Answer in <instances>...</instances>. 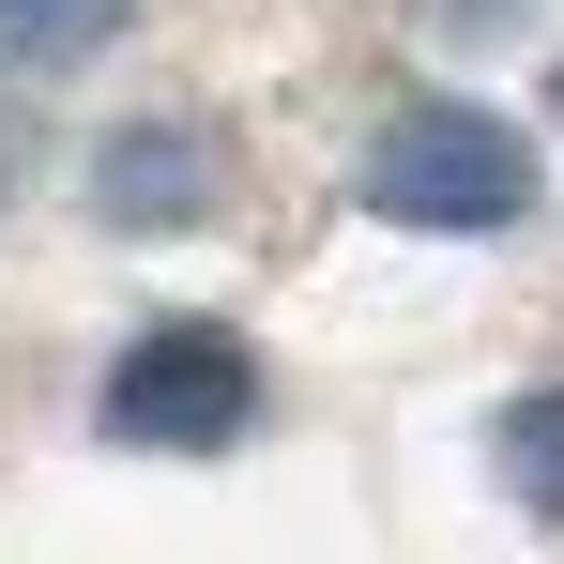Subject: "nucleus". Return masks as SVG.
I'll return each instance as SVG.
<instances>
[{
    "mask_svg": "<svg viewBox=\"0 0 564 564\" xmlns=\"http://www.w3.org/2000/svg\"><path fill=\"white\" fill-rule=\"evenodd\" d=\"M534 198V153H519V122H488V107H397L367 138V214L397 229H503Z\"/></svg>",
    "mask_w": 564,
    "mask_h": 564,
    "instance_id": "1",
    "label": "nucleus"
},
{
    "mask_svg": "<svg viewBox=\"0 0 564 564\" xmlns=\"http://www.w3.org/2000/svg\"><path fill=\"white\" fill-rule=\"evenodd\" d=\"M245 412H260V367H245V336H214V321H153V336H122V367H107V443H153V458L245 443Z\"/></svg>",
    "mask_w": 564,
    "mask_h": 564,
    "instance_id": "2",
    "label": "nucleus"
},
{
    "mask_svg": "<svg viewBox=\"0 0 564 564\" xmlns=\"http://www.w3.org/2000/svg\"><path fill=\"white\" fill-rule=\"evenodd\" d=\"M93 198H107V229H184V214H214V138L198 122H122L93 153Z\"/></svg>",
    "mask_w": 564,
    "mask_h": 564,
    "instance_id": "3",
    "label": "nucleus"
},
{
    "mask_svg": "<svg viewBox=\"0 0 564 564\" xmlns=\"http://www.w3.org/2000/svg\"><path fill=\"white\" fill-rule=\"evenodd\" d=\"M107 31H122V0H0V62H31V77L93 62Z\"/></svg>",
    "mask_w": 564,
    "mask_h": 564,
    "instance_id": "4",
    "label": "nucleus"
},
{
    "mask_svg": "<svg viewBox=\"0 0 564 564\" xmlns=\"http://www.w3.org/2000/svg\"><path fill=\"white\" fill-rule=\"evenodd\" d=\"M503 488H519L534 519H564V381H550V397H519V412H503Z\"/></svg>",
    "mask_w": 564,
    "mask_h": 564,
    "instance_id": "5",
    "label": "nucleus"
}]
</instances>
